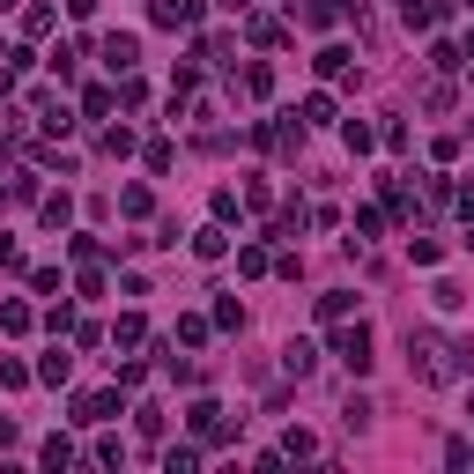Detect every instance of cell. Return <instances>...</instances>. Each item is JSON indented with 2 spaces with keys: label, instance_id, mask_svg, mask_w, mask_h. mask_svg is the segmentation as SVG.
<instances>
[{
  "label": "cell",
  "instance_id": "5b68a950",
  "mask_svg": "<svg viewBox=\"0 0 474 474\" xmlns=\"http://www.w3.org/2000/svg\"><path fill=\"white\" fill-rule=\"evenodd\" d=\"M149 23H163V30H186V23H201V0H149Z\"/></svg>",
  "mask_w": 474,
  "mask_h": 474
},
{
  "label": "cell",
  "instance_id": "836d02e7",
  "mask_svg": "<svg viewBox=\"0 0 474 474\" xmlns=\"http://www.w3.org/2000/svg\"><path fill=\"white\" fill-rule=\"evenodd\" d=\"M52 23H59V15H52V8H30V15H23V37H45V30H52Z\"/></svg>",
  "mask_w": 474,
  "mask_h": 474
},
{
  "label": "cell",
  "instance_id": "7c38bea8",
  "mask_svg": "<svg viewBox=\"0 0 474 474\" xmlns=\"http://www.w3.org/2000/svg\"><path fill=\"white\" fill-rule=\"evenodd\" d=\"M193 252H201V260H222V252H230V230H222V222L193 230Z\"/></svg>",
  "mask_w": 474,
  "mask_h": 474
},
{
  "label": "cell",
  "instance_id": "4dcf8cb0",
  "mask_svg": "<svg viewBox=\"0 0 474 474\" xmlns=\"http://www.w3.org/2000/svg\"><path fill=\"white\" fill-rule=\"evenodd\" d=\"M237 267H245V274H267V267H274V252H267V245H245V252H237Z\"/></svg>",
  "mask_w": 474,
  "mask_h": 474
},
{
  "label": "cell",
  "instance_id": "ab89813d",
  "mask_svg": "<svg viewBox=\"0 0 474 474\" xmlns=\"http://www.w3.org/2000/svg\"><path fill=\"white\" fill-rule=\"evenodd\" d=\"M0 8H15V0H0Z\"/></svg>",
  "mask_w": 474,
  "mask_h": 474
},
{
  "label": "cell",
  "instance_id": "484cf974",
  "mask_svg": "<svg viewBox=\"0 0 474 474\" xmlns=\"http://www.w3.org/2000/svg\"><path fill=\"white\" fill-rule=\"evenodd\" d=\"M30 378H37V371H23V364H15V356H0V386H8V393H23Z\"/></svg>",
  "mask_w": 474,
  "mask_h": 474
},
{
  "label": "cell",
  "instance_id": "e575fe53",
  "mask_svg": "<svg viewBox=\"0 0 474 474\" xmlns=\"http://www.w3.org/2000/svg\"><path fill=\"white\" fill-rule=\"evenodd\" d=\"M245 30H252V45H282V23H267V15H252Z\"/></svg>",
  "mask_w": 474,
  "mask_h": 474
},
{
  "label": "cell",
  "instance_id": "ac0fdd59",
  "mask_svg": "<svg viewBox=\"0 0 474 474\" xmlns=\"http://www.w3.org/2000/svg\"><path fill=\"white\" fill-rule=\"evenodd\" d=\"M37 215H45V230H67V215H75V201H67V193H52V201H37Z\"/></svg>",
  "mask_w": 474,
  "mask_h": 474
},
{
  "label": "cell",
  "instance_id": "6da1fadb",
  "mask_svg": "<svg viewBox=\"0 0 474 474\" xmlns=\"http://www.w3.org/2000/svg\"><path fill=\"white\" fill-rule=\"evenodd\" d=\"M407 371L423 386H459V378H474V341H452L438 326H407Z\"/></svg>",
  "mask_w": 474,
  "mask_h": 474
},
{
  "label": "cell",
  "instance_id": "44dd1931",
  "mask_svg": "<svg viewBox=\"0 0 474 474\" xmlns=\"http://www.w3.org/2000/svg\"><path fill=\"white\" fill-rule=\"evenodd\" d=\"M341 141H348V149H356V156H371V141H378V134H371V127H364V118H341Z\"/></svg>",
  "mask_w": 474,
  "mask_h": 474
},
{
  "label": "cell",
  "instance_id": "d6a6232c",
  "mask_svg": "<svg viewBox=\"0 0 474 474\" xmlns=\"http://www.w3.org/2000/svg\"><path fill=\"white\" fill-rule=\"evenodd\" d=\"M312 452H319V445H312L304 430H289V438H282V459H312Z\"/></svg>",
  "mask_w": 474,
  "mask_h": 474
},
{
  "label": "cell",
  "instance_id": "83f0119b",
  "mask_svg": "<svg viewBox=\"0 0 474 474\" xmlns=\"http://www.w3.org/2000/svg\"><path fill=\"white\" fill-rule=\"evenodd\" d=\"M141 334H149V326H141V312H127V319H118V326H111V341H118V348H134Z\"/></svg>",
  "mask_w": 474,
  "mask_h": 474
},
{
  "label": "cell",
  "instance_id": "8d00e7d4",
  "mask_svg": "<svg viewBox=\"0 0 474 474\" xmlns=\"http://www.w3.org/2000/svg\"><path fill=\"white\" fill-rule=\"evenodd\" d=\"M0 267H23V252H15V237H0Z\"/></svg>",
  "mask_w": 474,
  "mask_h": 474
},
{
  "label": "cell",
  "instance_id": "4316f807",
  "mask_svg": "<svg viewBox=\"0 0 474 474\" xmlns=\"http://www.w3.org/2000/svg\"><path fill=\"white\" fill-rule=\"evenodd\" d=\"M208 319H215V326H222V334H237V326H245V312H237V296H222V304H215V312H208Z\"/></svg>",
  "mask_w": 474,
  "mask_h": 474
},
{
  "label": "cell",
  "instance_id": "8fae6325",
  "mask_svg": "<svg viewBox=\"0 0 474 474\" xmlns=\"http://www.w3.org/2000/svg\"><path fill=\"white\" fill-rule=\"evenodd\" d=\"M312 67H319V75H326V82H341V75H348V67H356V52H348V45H326V52H319V59H312Z\"/></svg>",
  "mask_w": 474,
  "mask_h": 474
},
{
  "label": "cell",
  "instance_id": "cb8c5ba5",
  "mask_svg": "<svg viewBox=\"0 0 474 474\" xmlns=\"http://www.w3.org/2000/svg\"><path fill=\"white\" fill-rule=\"evenodd\" d=\"M45 67H52V75H59V82H67V75H75V67H82V52H75V45H52V59H45Z\"/></svg>",
  "mask_w": 474,
  "mask_h": 474
},
{
  "label": "cell",
  "instance_id": "30bf717a",
  "mask_svg": "<svg viewBox=\"0 0 474 474\" xmlns=\"http://www.w3.org/2000/svg\"><path fill=\"white\" fill-rule=\"evenodd\" d=\"M37 378H45V386H67V378H75V356H67V348L37 356Z\"/></svg>",
  "mask_w": 474,
  "mask_h": 474
},
{
  "label": "cell",
  "instance_id": "3957f363",
  "mask_svg": "<svg viewBox=\"0 0 474 474\" xmlns=\"http://www.w3.org/2000/svg\"><path fill=\"white\" fill-rule=\"evenodd\" d=\"M186 423H193V438H201V445H230V438H237V423H230L215 400H193V407H186Z\"/></svg>",
  "mask_w": 474,
  "mask_h": 474
},
{
  "label": "cell",
  "instance_id": "7402d4cb",
  "mask_svg": "<svg viewBox=\"0 0 474 474\" xmlns=\"http://www.w3.org/2000/svg\"><path fill=\"white\" fill-rule=\"evenodd\" d=\"M407 260H415V267H438L445 245H438V237H407Z\"/></svg>",
  "mask_w": 474,
  "mask_h": 474
},
{
  "label": "cell",
  "instance_id": "60d3db41",
  "mask_svg": "<svg viewBox=\"0 0 474 474\" xmlns=\"http://www.w3.org/2000/svg\"><path fill=\"white\" fill-rule=\"evenodd\" d=\"M467 67H474V59H467Z\"/></svg>",
  "mask_w": 474,
  "mask_h": 474
},
{
  "label": "cell",
  "instance_id": "9a60e30c",
  "mask_svg": "<svg viewBox=\"0 0 474 474\" xmlns=\"http://www.w3.org/2000/svg\"><path fill=\"white\" fill-rule=\"evenodd\" d=\"M208 334H215V319H201V312H193V319H178V334H170V341H178V348H201Z\"/></svg>",
  "mask_w": 474,
  "mask_h": 474
},
{
  "label": "cell",
  "instance_id": "ba28073f",
  "mask_svg": "<svg viewBox=\"0 0 474 474\" xmlns=\"http://www.w3.org/2000/svg\"><path fill=\"white\" fill-rule=\"evenodd\" d=\"M37 201V170H15L8 186H0V208H30Z\"/></svg>",
  "mask_w": 474,
  "mask_h": 474
},
{
  "label": "cell",
  "instance_id": "d4e9b609",
  "mask_svg": "<svg viewBox=\"0 0 474 474\" xmlns=\"http://www.w3.org/2000/svg\"><path fill=\"white\" fill-rule=\"evenodd\" d=\"M386 208H393V215H400V222H407V215H415V193H407V186H400V178H386Z\"/></svg>",
  "mask_w": 474,
  "mask_h": 474
},
{
  "label": "cell",
  "instance_id": "74e56055",
  "mask_svg": "<svg viewBox=\"0 0 474 474\" xmlns=\"http://www.w3.org/2000/svg\"><path fill=\"white\" fill-rule=\"evenodd\" d=\"M8 445H23V430L8 423V415H0V452H8Z\"/></svg>",
  "mask_w": 474,
  "mask_h": 474
},
{
  "label": "cell",
  "instance_id": "603a6c76",
  "mask_svg": "<svg viewBox=\"0 0 474 474\" xmlns=\"http://www.w3.org/2000/svg\"><path fill=\"white\" fill-rule=\"evenodd\" d=\"M0 326H8V334H30L37 312H30V304H0Z\"/></svg>",
  "mask_w": 474,
  "mask_h": 474
},
{
  "label": "cell",
  "instance_id": "2e32d148",
  "mask_svg": "<svg viewBox=\"0 0 474 474\" xmlns=\"http://www.w3.org/2000/svg\"><path fill=\"white\" fill-rule=\"evenodd\" d=\"M201 467V445H163V474H193Z\"/></svg>",
  "mask_w": 474,
  "mask_h": 474
},
{
  "label": "cell",
  "instance_id": "9c48e42d",
  "mask_svg": "<svg viewBox=\"0 0 474 474\" xmlns=\"http://www.w3.org/2000/svg\"><path fill=\"white\" fill-rule=\"evenodd\" d=\"M348 15V0H304V30H334Z\"/></svg>",
  "mask_w": 474,
  "mask_h": 474
},
{
  "label": "cell",
  "instance_id": "5bb4252c",
  "mask_svg": "<svg viewBox=\"0 0 474 474\" xmlns=\"http://www.w3.org/2000/svg\"><path fill=\"white\" fill-rule=\"evenodd\" d=\"M348 312H356V296H348V289H326V296H319V319H326V326H341Z\"/></svg>",
  "mask_w": 474,
  "mask_h": 474
},
{
  "label": "cell",
  "instance_id": "f546056e",
  "mask_svg": "<svg viewBox=\"0 0 474 474\" xmlns=\"http://www.w3.org/2000/svg\"><path fill=\"white\" fill-rule=\"evenodd\" d=\"M208 208H215V222H237V215H245V201H237V193H230V186H222V193H215V201H208Z\"/></svg>",
  "mask_w": 474,
  "mask_h": 474
},
{
  "label": "cell",
  "instance_id": "d6986e66",
  "mask_svg": "<svg viewBox=\"0 0 474 474\" xmlns=\"http://www.w3.org/2000/svg\"><path fill=\"white\" fill-rule=\"evenodd\" d=\"M134 430H141V438H149V445H156V438H163V430H170V415H163V407H134Z\"/></svg>",
  "mask_w": 474,
  "mask_h": 474
},
{
  "label": "cell",
  "instance_id": "ffe728a7",
  "mask_svg": "<svg viewBox=\"0 0 474 474\" xmlns=\"http://www.w3.org/2000/svg\"><path fill=\"white\" fill-rule=\"evenodd\" d=\"M37 459L59 474V467H75V445H67V438H45V445H37Z\"/></svg>",
  "mask_w": 474,
  "mask_h": 474
},
{
  "label": "cell",
  "instance_id": "52a82bcc",
  "mask_svg": "<svg viewBox=\"0 0 474 474\" xmlns=\"http://www.w3.org/2000/svg\"><path fill=\"white\" fill-rule=\"evenodd\" d=\"M282 371H289V378H312V371H319V348H312V341H289V348H282Z\"/></svg>",
  "mask_w": 474,
  "mask_h": 474
},
{
  "label": "cell",
  "instance_id": "e0dca14e",
  "mask_svg": "<svg viewBox=\"0 0 474 474\" xmlns=\"http://www.w3.org/2000/svg\"><path fill=\"white\" fill-rule=\"evenodd\" d=\"M237 82H245V97H274V67H267V59H252Z\"/></svg>",
  "mask_w": 474,
  "mask_h": 474
},
{
  "label": "cell",
  "instance_id": "4fadbf2b",
  "mask_svg": "<svg viewBox=\"0 0 474 474\" xmlns=\"http://www.w3.org/2000/svg\"><path fill=\"white\" fill-rule=\"evenodd\" d=\"M296 118H304V127H334V97H326V89H312Z\"/></svg>",
  "mask_w": 474,
  "mask_h": 474
},
{
  "label": "cell",
  "instance_id": "d590c367",
  "mask_svg": "<svg viewBox=\"0 0 474 474\" xmlns=\"http://www.w3.org/2000/svg\"><path fill=\"white\" fill-rule=\"evenodd\" d=\"M111 104H118V89H89V97H82V111H89V118H104Z\"/></svg>",
  "mask_w": 474,
  "mask_h": 474
},
{
  "label": "cell",
  "instance_id": "f35d334b",
  "mask_svg": "<svg viewBox=\"0 0 474 474\" xmlns=\"http://www.w3.org/2000/svg\"><path fill=\"white\" fill-rule=\"evenodd\" d=\"M459 8H467V15H474V0H459Z\"/></svg>",
  "mask_w": 474,
  "mask_h": 474
},
{
  "label": "cell",
  "instance_id": "277c9868",
  "mask_svg": "<svg viewBox=\"0 0 474 474\" xmlns=\"http://www.w3.org/2000/svg\"><path fill=\"white\" fill-rule=\"evenodd\" d=\"M97 59H104L111 75H134V59H141V37H134V30H111V37L97 45Z\"/></svg>",
  "mask_w": 474,
  "mask_h": 474
},
{
  "label": "cell",
  "instance_id": "1f68e13d",
  "mask_svg": "<svg viewBox=\"0 0 474 474\" xmlns=\"http://www.w3.org/2000/svg\"><path fill=\"white\" fill-rule=\"evenodd\" d=\"M430 67H438V75H452V67H459V45H445V37H438V45H430Z\"/></svg>",
  "mask_w": 474,
  "mask_h": 474
},
{
  "label": "cell",
  "instance_id": "8992f818",
  "mask_svg": "<svg viewBox=\"0 0 474 474\" xmlns=\"http://www.w3.org/2000/svg\"><path fill=\"white\" fill-rule=\"evenodd\" d=\"M111 415H118V386H111V393H82V400H75V423H111Z\"/></svg>",
  "mask_w": 474,
  "mask_h": 474
},
{
  "label": "cell",
  "instance_id": "7a4b0ae2",
  "mask_svg": "<svg viewBox=\"0 0 474 474\" xmlns=\"http://www.w3.org/2000/svg\"><path fill=\"white\" fill-rule=\"evenodd\" d=\"M371 348H378V334H371V326H364V319H356V326H348V319H341V334H334V364H348V371H356V378H364V371H371V364H378V356H371Z\"/></svg>",
  "mask_w": 474,
  "mask_h": 474
},
{
  "label": "cell",
  "instance_id": "f1b7e54d",
  "mask_svg": "<svg viewBox=\"0 0 474 474\" xmlns=\"http://www.w3.org/2000/svg\"><path fill=\"white\" fill-rule=\"evenodd\" d=\"M118 208H127V215H149V208H156V193H149V186H127V193H118Z\"/></svg>",
  "mask_w": 474,
  "mask_h": 474
}]
</instances>
